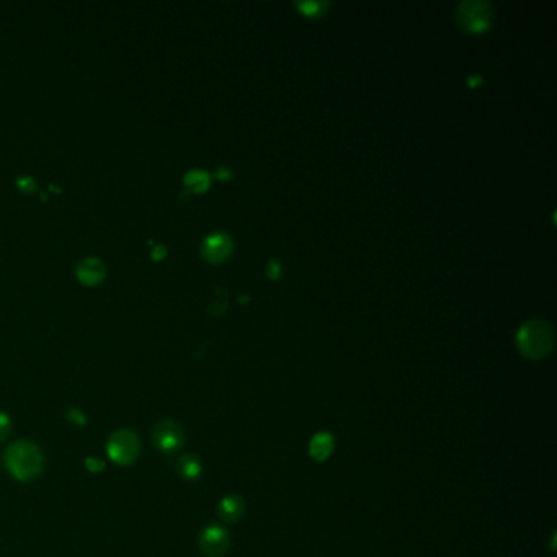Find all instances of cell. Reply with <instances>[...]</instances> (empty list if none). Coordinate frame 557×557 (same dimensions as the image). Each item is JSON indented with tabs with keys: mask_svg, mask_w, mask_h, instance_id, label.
Returning <instances> with one entry per match:
<instances>
[{
	"mask_svg": "<svg viewBox=\"0 0 557 557\" xmlns=\"http://www.w3.org/2000/svg\"><path fill=\"white\" fill-rule=\"evenodd\" d=\"M516 346L523 356L530 360H541L554 346L553 327L544 321L525 323L516 333Z\"/></svg>",
	"mask_w": 557,
	"mask_h": 557,
	"instance_id": "obj_1",
	"label": "cell"
},
{
	"mask_svg": "<svg viewBox=\"0 0 557 557\" xmlns=\"http://www.w3.org/2000/svg\"><path fill=\"white\" fill-rule=\"evenodd\" d=\"M5 466L14 477L21 481H30L39 474L43 468V458L33 443L16 441L5 451Z\"/></svg>",
	"mask_w": 557,
	"mask_h": 557,
	"instance_id": "obj_2",
	"label": "cell"
},
{
	"mask_svg": "<svg viewBox=\"0 0 557 557\" xmlns=\"http://www.w3.org/2000/svg\"><path fill=\"white\" fill-rule=\"evenodd\" d=\"M108 453L111 459L118 464L133 463L139 453V440L133 431L121 430L116 431L108 441Z\"/></svg>",
	"mask_w": 557,
	"mask_h": 557,
	"instance_id": "obj_3",
	"label": "cell"
},
{
	"mask_svg": "<svg viewBox=\"0 0 557 557\" xmlns=\"http://www.w3.org/2000/svg\"><path fill=\"white\" fill-rule=\"evenodd\" d=\"M152 438H154L157 450L166 454H172L184 446L185 433L180 423L174 422V420H162V422L156 425Z\"/></svg>",
	"mask_w": 557,
	"mask_h": 557,
	"instance_id": "obj_4",
	"label": "cell"
},
{
	"mask_svg": "<svg viewBox=\"0 0 557 557\" xmlns=\"http://www.w3.org/2000/svg\"><path fill=\"white\" fill-rule=\"evenodd\" d=\"M231 548V536L226 528L209 525L200 533V549L208 557H223Z\"/></svg>",
	"mask_w": 557,
	"mask_h": 557,
	"instance_id": "obj_5",
	"label": "cell"
},
{
	"mask_svg": "<svg viewBox=\"0 0 557 557\" xmlns=\"http://www.w3.org/2000/svg\"><path fill=\"white\" fill-rule=\"evenodd\" d=\"M458 16L468 30L479 31L488 25L491 7L486 2H464L458 10Z\"/></svg>",
	"mask_w": 557,
	"mask_h": 557,
	"instance_id": "obj_6",
	"label": "cell"
},
{
	"mask_svg": "<svg viewBox=\"0 0 557 557\" xmlns=\"http://www.w3.org/2000/svg\"><path fill=\"white\" fill-rule=\"evenodd\" d=\"M335 448V438L331 431H319L309 441V454L317 463L327 461L332 456Z\"/></svg>",
	"mask_w": 557,
	"mask_h": 557,
	"instance_id": "obj_7",
	"label": "cell"
},
{
	"mask_svg": "<svg viewBox=\"0 0 557 557\" xmlns=\"http://www.w3.org/2000/svg\"><path fill=\"white\" fill-rule=\"evenodd\" d=\"M246 513V502L239 496H227L218 505V516L226 523H237Z\"/></svg>",
	"mask_w": 557,
	"mask_h": 557,
	"instance_id": "obj_8",
	"label": "cell"
},
{
	"mask_svg": "<svg viewBox=\"0 0 557 557\" xmlns=\"http://www.w3.org/2000/svg\"><path fill=\"white\" fill-rule=\"evenodd\" d=\"M232 250V241L226 234H214L204 244V254L213 261L224 260Z\"/></svg>",
	"mask_w": 557,
	"mask_h": 557,
	"instance_id": "obj_9",
	"label": "cell"
},
{
	"mask_svg": "<svg viewBox=\"0 0 557 557\" xmlns=\"http://www.w3.org/2000/svg\"><path fill=\"white\" fill-rule=\"evenodd\" d=\"M177 469H179V474L186 481L198 479V477L201 476V471H203L200 459H198L196 456H193V454H185V456H181Z\"/></svg>",
	"mask_w": 557,
	"mask_h": 557,
	"instance_id": "obj_10",
	"label": "cell"
},
{
	"mask_svg": "<svg viewBox=\"0 0 557 557\" xmlns=\"http://www.w3.org/2000/svg\"><path fill=\"white\" fill-rule=\"evenodd\" d=\"M186 181H189V185H191L195 190H203V189H206V186H208L209 179H208L206 174L198 172V170H196V172H191L189 175V179H186Z\"/></svg>",
	"mask_w": 557,
	"mask_h": 557,
	"instance_id": "obj_11",
	"label": "cell"
},
{
	"mask_svg": "<svg viewBox=\"0 0 557 557\" xmlns=\"http://www.w3.org/2000/svg\"><path fill=\"white\" fill-rule=\"evenodd\" d=\"M95 265H96V261H85L84 266H82V278H85V280H89V281H95L96 278L100 276V273L96 271Z\"/></svg>",
	"mask_w": 557,
	"mask_h": 557,
	"instance_id": "obj_12",
	"label": "cell"
},
{
	"mask_svg": "<svg viewBox=\"0 0 557 557\" xmlns=\"http://www.w3.org/2000/svg\"><path fill=\"white\" fill-rule=\"evenodd\" d=\"M9 431H10V420L7 418V415L0 412V441L7 438Z\"/></svg>",
	"mask_w": 557,
	"mask_h": 557,
	"instance_id": "obj_13",
	"label": "cell"
},
{
	"mask_svg": "<svg viewBox=\"0 0 557 557\" xmlns=\"http://www.w3.org/2000/svg\"><path fill=\"white\" fill-rule=\"evenodd\" d=\"M299 7H301V9H306V10H304L306 14H317V9L321 7V4H314V2H311V4H299Z\"/></svg>",
	"mask_w": 557,
	"mask_h": 557,
	"instance_id": "obj_14",
	"label": "cell"
},
{
	"mask_svg": "<svg viewBox=\"0 0 557 557\" xmlns=\"http://www.w3.org/2000/svg\"><path fill=\"white\" fill-rule=\"evenodd\" d=\"M269 273H271V276H278V273H280V265H278L275 260L270 261V265H269Z\"/></svg>",
	"mask_w": 557,
	"mask_h": 557,
	"instance_id": "obj_15",
	"label": "cell"
}]
</instances>
